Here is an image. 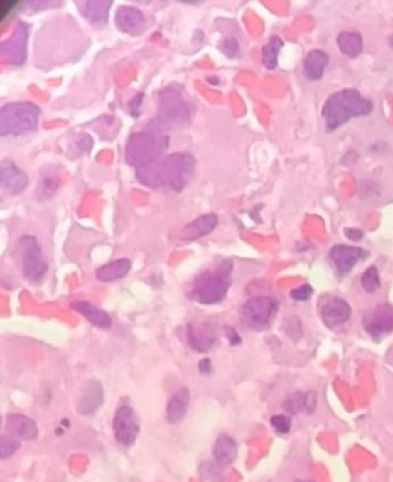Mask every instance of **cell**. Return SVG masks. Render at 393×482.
I'll return each mask as SVG.
<instances>
[{
  "instance_id": "cell-40",
  "label": "cell",
  "mask_w": 393,
  "mask_h": 482,
  "mask_svg": "<svg viewBox=\"0 0 393 482\" xmlns=\"http://www.w3.org/2000/svg\"><path fill=\"white\" fill-rule=\"evenodd\" d=\"M198 370H200V373H203V375H210L211 370H213V365H211V360H208V358L201 360L200 363H198Z\"/></svg>"
},
{
  "instance_id": "cell-11",
  "label": "cell",
  "mask_w": 393,
  "mask_h": 482,
  "mask_svg": "<svg viewBox=\"0 0 393 482\" xmlns=\"http://www.w3.org/2000/svg\"><path fill=\"white\" fill-rule=\"evenodd\" d=\"M362 327L371 338L379 341L383 336L390 334L393 331V309L390 305H378L375 311L366 314L362 319Z\"/></svg>"
},
{
  "instance_id": "cell-24",
  "label": "cell",
  "mask_w": 393,
  "mask_h": 482,
  "mask_svg": "<svg viewBox=\"0 0 393 482\" xmlns=\"http://www.w3.org/2000/svg\"><path fill=\"white\" fill-rule=\"evenodd\" d=\"M317 407V395L313 392H295L284 401V409L289 414H312Z\"/></svg>"
},
{
  "instance_id": "cell-32",
  "label": "cell",
  "mask_w": 393,
  "mask_h": 482,
  "mask_svg": "<svg viewBox=\"0 0 393 482\" xmlns=\"http://www.w3.org/2000/svg\"><path fill=\"white\" fill-rule=\"evenodd\" d=\"M271 426L279 434H288L289 429H291V417L286 414H276L271 417Z\"/></svg>"
},
{
  "instance_id": "cell-34",
  "label": "cell",
  "mask_w": 393,
  "mask_h": 482,
  "mask_svg": "<svg viewBox=\"0 0 393 482\" xmlns=\"http://www.w3.org/2000/svg\"><path fill=\"white\" fill-rule=\"evenodd\" d=\"M313 294V288L312 285H308V283H305V285L295 288V290H291V299L293 300H298V302H305V300H308L310 296Z\"/></svg>"
},
{
  "instance_id": "cell-16",
  "label": "cell",
  "mask_w": 393,
  "mask_h": 482,
  "mask_svg": "<svg viewBox=\"0 0 393 482\" xmlns=\"http://www.w3.org/2000/svg\"><path fill=\"white\" fill-rule=\"evenodd\" d=\"M116 26L126 34H141L145 29V16L140 9L121 6L116 12Z\"/></svg>"
},
{
  "instance_id": "cell-37",
  "label": "cell",
  "mask_w": 393,
  "mask_h": 482,
  "mask_svg": "<svg viewBox=\"0 0 393 482\" xmlns=\"http://www.w3.org/2000/svg\"><path fill=\"white\" fill-rule=\"evenodd\" d=\"M16 7H19V2H9V0H4V2H0V21H6L9 12L14 11Z\"/></svg>"
},
{
  "instance_id": "cell-22",
  "label": "cell",
  "mask_w": 393,
  "mask_h": 482,
  "mask_svg": "<svg viewBox=\"0 0 393 482\" xmlns=\"http://www.w3.org/2000/svg\"><path fill=\"white\" fill-rule=\"evenodd\" d=\"M237 454H239V446H237L232 437L222 434V437L217 438L213 446V459L220 467L230 466L233 460L237 459Z\"/></svg>"
},
{
  "instance_id": "cell-7",
  "label": "cell",
  "mask_w": 393,
  "mask_h": 482,
  "mask_svg": "<svg viewBox=\"0 0 393 482\" xmlns=\"http://www.w3.org/2000/svg\"><path fill=\"white\" fill-rule=\"evenodd\" d=\"M16 249L19 254L24 278L31 283H40L48 271V262L41 251L40 242L33 235H23L17 240Z\"/></svg>"
},
{
  "instance_id": "cell-27",
  "label": "cell",
  "mask_w": 393,
  "mask_h": 482,
  "mask_svg": "<svg viewBox=\"0 0 393 482\" xmlns=\"http://www.w3.org/2000/svg\"><path fill=\"white\" fill-rule=\"evenodd\" d=\"M337 46H339L340 53L349 58L360 57L362 51V36L357 31H343L337 36Z\"/></svg>"
},
{
  "instance_id": "cell-29",
  "label": "cell",
  "mask_w": 393,
  "mask_h": 482,
  "mask_svg": "<svg viewBox=\"0 0 393 482\" xmlns=\"http://www.w3.org/2000/svg\"><path fill=\"white\" fill-rule=\"evenodd\" d=\"M60 186V181L58 178H43L40 181V184H38V189H36V200L40 201H45L48 200L55 195V191L58 189Z\"/></svg>"
},
{
  "instance_id": "cell-3",
  "label": "cell",
  "mask_w": 393,
  "mask_h": 482,
  "mask_svg": "<svg viewBox=\"0 0 393 482\" xmlns=\"http://www.w3.org/2000/svg\"><path fill=\"white\" fill-rule=\"evenodd\" d=\"M194 102L191 96L185 92V89L179 84H172L161 92V101H158V113L155 118V128L157 132L174 130V128H183L193 122L194 116Z\"/></svg>"
},
{
  "instance_id": "cell-13",
  "label": "cell",
  "mask_w": 393,
  "mask_h": 482,
  "mask_svg": "<svg viewBox=\"0 0 393 482\" xmlns=\"http://www.w3.org/2000/svg\"><path fill=\"white\" fill-rule=\"evenodd\" d=\"M104 402V389L101 382L89 380L80 389L79 399H77V412L80 416H92L101 409Z\"/></svg>"
},
{
  "instance_id": "cell-12",
  "label": "cell",
  "mask_w": 393,
  "mask_h": 482,
  "mask_svg": "<svg viewBox=\"0 0 393 482\" xmlns=\"http://www.w3.org/2000/svg\"><path fill=\"white\" fill-rule=\"evenodd\" d=\"M329 257L332 264L335 266L337 273H339L340 277H345L357 262L365 259V257H368V251H365V249L361 247H352V245L337 244L330 249Z\"/></svg>"
},
{
  "instance_id": "cell-18",
  "label": "cell",
  "mask_w": 393,
  "mask_h": 482,
  "mask_svg": "<svg viewBox=\"0 0 393 482\" xmlns=\"http://www.w3.org/2000/svg\"><path fill=\"white\" fill-rule=\"evenodd\" d=\"M6 428L9 434L21 438V440H36L38 438V424L31 417L24 414H11L6 419Z\"/></svg>"
},
{
  "instance_id": "cell-17",
  "label": "cell",
  "mask_w": 393,
  "mask_h": 482,
  "mask_svg": "<svg viewBox=\"0 0 393 482\" xmlns=\"http://www.w3.org/2000/svg\"><path fill=\"white\" fill-rule=\"evenodd\" d=\"M321 317L327 327L343 326L351 317V305L343 299H330L322 305Z\"/></svg>"
},
{
  "instance_id": "cell-28",
  "label": "cell",
  "mask_w": 393,
  "mask_h": 482,
  "mask_svg": "<svg viewBox=\"0 0 393 482\" xmlns=\"http://www.w3.org/2000/svg\"><path fill=\"white\" fill-rule=\"evenodd\" d=\"M283 40L279 36H271L262 48V63L267 70H274L278 67V55L283 48Z\"/></svg>"
},
{
  "instance_id": "cell-14",
  "label": "cell",
  "mask_w": 393,
  "mask_h": 482,
  "mask_svg": "<svg viewBox=\"0 0 393 482\" xmlns=\"http://www.w3.org/2000/svg\"><path fill=\"white\" fill-rule=\"evenodd\" d=\"M218 343L215 327L206 322H191L188 326V344L198 353L210 351Z\"/></svg>"
},
{
  "instance_id": "cell-21",
  "label": "cell",
  "mask_w": 393,
  "mask_h": 482,
  "mask_svg": "<svg viewBox=\"0 0 393 482\" xmlns=\"http://www.w3.org/2000/svg\"><path fill=\"white\" fill-rule=\"evenodd\" d=\"M72 309L79 312L80 316H84L90 324L99 327V329H111V326H112L111 316L102 311V309L96 307V305L89 304V302H73Z\"/></svg>"
},
{
  "instance_id": "cell-35",
  "label": "cell",
  "mask_w": 393,
  "mask_h": 482,
  "mask_svg": "<svg viewBox=\"0 0 393 482\" xmlns=\"http://www.w3.org/2000/svg\"><path fill=\"white\" fill-rule=\"evenodd\" d=\"M222 51L227 57H239L240 53V48H239V43L235 40H227L225 41V45L222 46Z\"/></svg>"
},
{
  "instance_id": "cell-10",
  "label": "cell",
  "mask_w": 393,
  "mask_h": 482,
  "mask_svg": "<svg viewBox=\"0 0 393 482\" xmlns=\"http://www.w3.org/2000/svg\"><path fill=\"white\" fill-rule=\"evenodd\" d=\"M28 38H29V24L19 23L16 26L14 33L2 45L4 57L11 65H23L26 62V53H28Z\"/></svg>"
},
{
  "instance_id": "cell-20",
  "label": "cell",
  "mask_w": 393,
  "mask_h": 482,
  "mask_svg": "<svg viewBox=\"0 0 393 482\" xmlns=\"http://www.w3.org/2000/svg\"><path fill=\"white\" fill-rule=\"evenodd\" d=\"M111 6L109 0H85V2H79V11L90 24L102 28L107 23Z\"/></svg>"
},
{
  "instance_id": "cell-39",
  "label": "cell",
  "mask_w": 393,
  "mask_h": 482,
  "mask_svg": "<svg viewBox=\"0 0 393 482\" xmlns=\"http://www.w3.org/2000/svg\"><path fill=\"white\" fill-rule=\"evenodd\" d=\"M225 333H227V338H228V341H230V344H240L242 343V338L239 334H237V331L233 329V327H225Z\"/></svg>"
},
{
  "instance_id": "cell-9",
  "label": "cell",
  "mask_w": 393,
  "mask_h": 482,
  "mask_svg": "<svg viewBox=\"0 0 393 482\" xmlns=\"http://www.w3.org/2000/svg\"><path fill=\"white\" fill-rule=\"evenodd\" d=\"M112 429H114L116 441L121 443V445H135L138 434H140V423H138L135 409L129 406L118 407V411L114 414V421H112Z\"/></svg>"
},
{
  "instance_id": "cell-38",
  "label": "cell",
  "mask_w": 393,
  "mask_h": 482,
  "mask_svg": "<svg viewBox=\"0 0 393 482\" xmlns=\"http://www.w3.org/2000/svg\"><path fill=\"white\" fill-rule=\"evenodd\" d=\"M215 472L218 474V468L215 471L211 464H205V466H201V477H205V479L208 481V476H213V482H222V476H215Z\"/></svg>"
},
{
  "instance_id": "cell-2",
  "label": "cell",
  "mask_w": 393,
  "mask_h": 482,
  "mask_svg": "<svg viewBox=\"0 0 393 482\" xmlns=\"http://www.w3.org/2000/svg\"><path fill=\"white\" fill-rule=\"evenodd\" d=\"M373 111V102L365 97L357 89H340L330 94L322 106L327 132H334L349 119L368 116Z\"/></svg>"
},
{
  "instance_id": "cell-31",
  "label": "cell",
  "mask_w": 393,
  "mask_h": 482,
  "mask_svg": "<svg viewBox=\"0 0 393 482\" xmlns=\"http://www.w3.org/2000/svg\"><path fill=\"white\" fill-rule=\"evenodd\" d=\"M19 440L12 434H2V445H0V454H2V459H9L11 455H14L17 450H19Z\"/></svg>"
},
{
  "instance_id": "cell-25",
  "label": "cell",
  "mask_w": 393,
  "mask_h": 482,
  "mask_svg": "<svg viewBox=\"0 0 393 482\" xmlns=\"http://www.w3.org/2000/svg\"><path fill=\"white\" fill-rule=\"evenodd\" d=\"M189 407V390L188 389H179L177 392L172 395V399L167 404V421L171 424H177L184 419L188 414Z\"/></svg>"
},
{
  "instance_id": "cell-33",
  "label": "cell",
  "mask_w": 393,
  "mask_h": 482,
  "mask_svg": "<svg viewBox=\"0 0 393 482\" xmlns=\"http://www.w3.org/2000/svg\"><path fill=\"white\" fill-rule=\"evenodd\" d=\"M284 331H286V334L291 339H300L301 333H303V331H301L300 319H298V317H295V316L289 317V319L286 321V326H284Z\"/></svg>"
},
{
  "instance_id": "cell-4",
  "label": "cell",
  "mask_w": 393,
  "mask_h": 482,
  "mask_svg": "<svg viewBox=\"0 0 393 482\" xmlns=\"http://www.w3.org/2000/svg\"><path fill=\"white\" fill-rule=\"evenodd\" d=\"M232 261H222L215 268L203 271L194 278L191 285V296L198 304L215 305L227 296L232 285Z\"/></svg>"
},
{
  "instance_id": "cell-23",
  "label": "cell",
  "mask_w": 393,
  "mask_h": 482,
  "mask_svg": "<svg viewBox=\"0 0 393 482\" xmlns=\"http://www.w3.org/2000/svg\"><path fill=\"white\" fill-rule=\"evenodd\" d=\"M329 65V55L322 50H312L305 57L303 62V75L308 80L322 79L325 67Z\"/></svg>"
},
{
  "instance_id": "cell-42",
  "label": "cell",
  "mask_w": 393,
  "mask_h": 482,
  "mask_svg": "<svg viewBox=\"0 0 393 482\" xmlns=\"http://www.w3.org/2000/svg\"><path fill=\"white\" fill-rule=\"evenodd\" d=\"M295 482H308V481H295Z\"/></svg>"
},
{
  "instance_id": "cell-15",
  "label": "cell",
  "mask_w": 393,
  "mask_h": 482,
  "mask_svg": "<svg viewBox=\"0 0 393 482\" xmlns=\"http://www.w3.org/2000/svg\"><path fill=\"white\" fill-rule=\"evenodd\" d=\"M0 184L9 195H19L29 184L28 174L11 161H2L0 166Z\"/></svg>"
},
{
  "instance_id": "cell-36",
  "label": "cell",
  "mask_w": 393,
  "mask_h": 482,
  "mask_svg": "<svg viewBox=\"0 0 393 482\" xmlns=\"http://www.w3.org/2000/svg\"><path fill=\"white\" fill-rule=\"evenodd\" d=\"M141 102H144V94H136L135 97L129 101V113L133 116H140L141 113Z\"/></svg>"
},
{
  "instance_id": "cell-6",
  "label": "cell",
  "mask_w": 393,
  "mask_h": 482,
  "mask_svg": "<svg viewBox=\"0 0 393 482\" xmlns=\"http://www.w3.org/2000/svg\"><path fill=\"white\" fill-rule=\"evenodd\" d=\"M196 171V159L189 152L168 154L158 166V188H171L181 193L188 186Z\"/></svg>"
},
{
  "instance_id": "cell-19",
  "label": "cell",
  "mask_w": 393,
  "mask_h": 482,
  "mask_svg": "<svg viewBox=\"0 0 393 482\" xmlns=\"http://www.w3.org/2000/svg\"><path fill=\"white\" fill-rule=\"evenodd\" d=\"M218 225V217L215 213H206L198 217L196 220H193L189 225H185L183 232H181V239L185 240H196L200 237H205L217 229Z\"/></svg>"
},
{
  "instance_id": "cell-8",
  "label": "cell",
  "mask_w": 393,
  "mask_h": 482,
  "mask_svg": "<svg viewBox=\"0 0 393 482\" xmlns=\"http://www.w3.org/2000/svg\"><path fill=\"white\" fill-rule=\"evenodd\" d=\"M279 304L271 296H252L240 309V321L250 331H266L273 324Z\"/></svg>"
},
{
  "instance_id": "cell-30",
  "label": "cell",
  "mask_w": 393,
  "mask_h": 482,
  "mask_svg": "<svg viewBox=\"0 0 393 482\" xmlns=\"http://www.w3.org/2000/svg\"><path fill=\"white\" fill-rule=\"evenodd\" d=\"M379 285H382V282H379V273L378 269L375 268V266H371L362 273L361 277V286L365 288L368 294H373V291H377Z\"/></svg>"
},
{
  "instance_id": "cell-41",
  "label": "cell",
  "mask_w": 393,
  "mask_h": 482,
  "mask_svg": "<svg viewBox=\"0 0 393 482\" xmlns=\"http://www.w3.org/2000/svg\"><path fill=\"white\" fill-rule=\"evenodd\" d=\"M345 235H348L351 240H361L365 237V234H362V230H357V229H345Z\"/></svg>"
},
{
  "instance_id": "cell-1",
  "label": "cell",
  "mask_w": 393,
  "mask_h": 482,
  "mask_svg": "<svg viewBox=\"0 0 393 482\" xmlns=\"http://www.w3.org/2000/svg\"><path fill=\"white\" fill-rule=\"evenodd\" d=\"M168 140L161 132H138L129 136L124 159L135 172L141 184L158 188V166L163 161Z\"/></svg>"
},
{
  "instance_id": "cell-5",
  "label": "cell",
  "mask_w": 393,
  "mask_h": 482,
  "mask_svg": "<svg viewBox=\"0 0 393 482\" xmlns=\"http://www.w3.org/2000/svg\"><path fill=\"white\" fill-rule=\"evenodd\" d=\"M40 107L29 101L9 102L0 111V135L21 136L38 128Z\"/></svg>"
},
{
  "instance_id": "cell-26",
  "label": "cell",
  "mask_w": 393,
  "mask_h": 482,
  "mask_svg": "<svg viewBox=\"0 0 393 482\" xmlns=\"http://www.w3.org/2000/svg\"><path fill=\"white\" fill-rule=\"evenodd\" d=\"M129 269H131V261L128 259V257H123V259H116L109 262V264H104L101 266L96 271V278L99 282H116V279H121L124 278L126 274L129 273Z\"/></svg>"
}]
</instances>
